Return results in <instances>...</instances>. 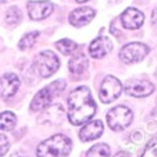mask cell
Instances as JSON below:
<instances>
[{"label":"cell","instance_id":"obj_1","mask_svg":"<svg viewBox=\"0 0 157 157\" xmlns=\"http://www.w3.org/2000/svg\"><path fill=\"white\" fill-rule=\"evenodd\" d=\"M96 113V102L89 88L80 86L68 97V119L72 124L80 126L92 119Z\"/></svg>","mask_w":157,"mask_h":157},{"label":"cell","instance_id":"obj_2","mask_svg":"<svg viewBox=\"0 0 157 157\" xmlns=\"http://www.w3.org/2000/svg\"><path fill=\"white\" fill-rule=\"evenodd\" d=\"M72 149V141L64 135H54L42 141L37 148L38 157H67Z\"/></svg>","mask_w":157,"mask_h":157},{"label":"cell","instance_id":"obj_3","mask_svg":"<svg viewBox=\"0 0 157 157\" xmlns=\"http://www.w3.org/2000/svg\"><path fill=\"white\" fill-rule=\"evenodd\" d=\"M66 89V81L64 80H56L48 86L41 89L36 96H34L32 104H30V109L33 111H39L43 110L50 105V102L52 101V98L58 96L59 93H62Z\"/></svg>","mask_w":157,"mask_h":157},{"label":"cell","instance_id":"obj_4","mask_svg":"<svg viewBox=\"0 0 157 157\" xmlns=\"http://www.w3.org/2000/svg\"><path fill=\"white\" fill-rule=\"evenodd\" d=\"M34 68L42 77H50L59 68V59L52 51H42L34 59Z\"/></svg>","mask_w":157,"mask_h":157},{"label":"cell","instance_id":"obj_5","mask_svg":"<svg viewBox=\"0 0 157 157\" xmlns=\"http://www.w3.org/2000/svg\"><path fill=\"white\" fill-rule=\"evenodd\" d=\"M132 122V111L123 105L115 106L107 113V124L113 131H122Z\"/></svg>","mask_w":157,"mask_h":157},{"label":"cell","instance_id":"obj_6","mask_svg":"<svg viewBox=\"0 0 157 157\" xmlns=\"http://www.w3.org/2000/svg\"><path fill=\"white\" fill-rule=\"evenodd\" d=\"M148 52H149V48L144 43L134 42L122 47L119 56L122 59V62L127 63V64H132V63H137L143 60Z\"/></svg>","mask_w":157,"mask_h":157},{"label":"cell","instance_id":"obj_7","mask_svg":"<svg viewBox=\"0 0 157 157\" xmlns=\"http://www.w3.org/2000/svg\"><path fill=\"white\" fill-rule=\"evenodd\" d=\"M122 92L121 81L114 76H106L102 81L101 89H100V100L104 104H110L114 100L119 97Z\"/></svg>","mask_w":157,"mask_h":157},{"label":"cell","instance_id":"obj_8","mask_svg":"<svg viewBox=\"0 0 157 157\" xmlns=\"http://www.w3.org/2000/svg\"><path fill=\"white\" fill-rule=\"evenodd\" d=\"M124 90L128 96L141 98L149 96L155 90V86L151 81L143 80V78H131V80L126 82Z\"/></svg>","mask_w":157,"mask_h":157},{"label":"cell","instance_id":"obj_9","mask_svg":"<svg viewBox=\"0 0 157 157\" xmlns=\"http://www.w3.org/2000/svg\"><path fill=\"white\" fill-rule=\"evenodd\" d=\"M20 86V78L14 73H6L0 77V97L11 98L16 94Z\"/></svg>","mask_w":157,"mask_h":157},{"label":"cell","instance_id":"obj_10","mask_svg":"<svg viewBox=\"0 0 157 157\" xmlns=\"http://www.w3.org/2000/svg\"><path fill=\"white\" fill-rule=\"evenodd\" d=\"M122 24L126 29H139L144 22V14L136 8H127L121 16Z\"/></svg>","mask_w":157,"mask_h":157},{"label":"cell","instance_id":"obj_11","mask_svg":"<svg viewBox=\"0 0 157 157\" xmlns=\"http://www.w3.org/2000/svg\"><path fill=\"white\" fill-rule=\"evenodd\" d=\"M52 4L50 2H29L28 11L32 20H43L52 12Z\"/></svg>","mask_w":157,"mask_h":157},{"label":"cell","instance_id":"obj_12","mask_svg":"<svg viewBox=\"0 0 157 157\" xmlns=\"http://www.w3.org/2000/svg\"><path fill=\"white\" fill-rule=\"evenodd\" d=\"M113 48V43L109 38L106 37H98L94 41H92L89 46V52L94 59H100L107 55Z\"/></svg>","mask_w":157,"mask_h":157},{"label":"cell","instance_id":"obj_13","mask_svg":"<svg viewBox=\"0 0 157 157\" xmlns=\"http://www.w3.org/2000/svg\"><path fill=\"white\" fill-rule=\"evenodd\" d=\"M94 11L89 7H82L77 8L75 11H72L70 14V22L73 26H82L92 21V18L94 17Z\"/></svg>","mask_w":157,"mask_h":157},{"label":"cell","instance_id":"obj_14","mask_svg":"<svg viewBox=\"0 0 157 157\" xmlns=\"http://www.w3.org/2000/svg\"><path fill=\"white\" fill-rule=\"evenodd\" d=\"M102 131H104V124L101 121H93L90 123L84 126L80 131V139L81 141H92L100 137Z\"/></svg>","mask_w":157,"mask_h":157},{"label":"cell","instance_id":"obj_15","mask_svg":"<svg viewBox=\"0 0 157 157\" xmlns=\"http://www.w3.org/2000/svg\"><path fill=\"white\" fill-rule=\"evenodd\" d=\"M63 119H64V109L60 105H52L46 109L39 122L50 124H59L63 122Z\"/></svg>","mask_w":157,"mask_h":157},{"label":"cell","instance_id":"obj_16","mask_svg":"<svg viewBox=\"0 0 157 157\" xmlns=\"http://www.w3.org/2000/svg\"><path fill=\"white\" fill-rule=\"evenodd\" d=\"M86 67H88V59L82 52L73 55L70 60V64H68V68H70V71L73 75H81L86 70Z\"/></svg>","mask_w":157,"mask_h":157},{"label":"cell","instance_id":"obj_17","mask_svg":"<svg viewBox=\"0 0 157 157\" xmlns=\"http://www.w3.org/2000/svg\"><path fill=\"white\" fill-rule=\"evenodd\" d=\"M16 124V115L11 111H4L0 114V130L11 131Z\"/></svg>","mask_w":157,"mask_h":157},{"label":"cell","instance_id":"obj_18","mask_svg":"<svg viewBox=\"0 0 157 157\" xmlns=\"http://www.w3.org/2000/svg\"><path fill=\"white\" fill-rule=\"evenodd\" d=\"M110 148L106 144H96L88 151L86 157H109Z\"/></svg>","mask_w":157,"mask_h":157},{"label":"cell","instance_id":"obj_19","mask_svg":"<svg viewBox=\"0 0 157 157\" xmlns=\"http://www.w3.org/2000/svg\"><path fill=\"white\" fill-rule=\"evenodd\" d=\"M56 48L64 55H70L77 48V45L71 39H60L56 42Z\"/></svg>","mask_w":157,"mask_h":157},{"label":"cell","instance_id":"obj_20","mask_svg":"<svg viewBox=\"0 0 157 157\" xmlns=\"http://www.w3.org/2000/svg\"><path fill=\"white\" fill-rule=\"evenodd\" d=\"M38 36H39L38 32H32V33L25 34V36L21 38V41H20L18 47L21 48V50H29V48L33 47V45L36 43V39L38 38Z\"/></svg>","mask_w":157,"mask_h":157},{"label":"cell","instance_id":"obj_21","mask_svg":"<svg viewBox=\"0 0 157 157\" xmlns=\"http://www.w3.org/2000/svg\"><path fill=\"white\" fill-rule=\"evenodd\" d=\"M6 21L9 25H16L21 21V13H20L17 7H12L8 9V12L6 14Z\"/></svg>","mask_w":157,"mask_h":157},{"label":"cell","instance_id":"obj_22","mask_svg":"<svg viewBox=\"0 0 157 157\" xmlns=\"http://www.w3.org/2000/svg\"><path fill=\"white\" fill-rule=\"evenodd\" d=\"M141 157H157V137L149 141Z\"/></svg>","mask_w":157,"mask_h":157},{"label":"cell","instance_id":"obj_23","mask_svg":"<svg viewBox=\"0 0 157 157\" xmlns=\"http://www.w3.org/2000/svg\"><path fill=\"white\" fill-rule=\"evenodd\" d=\"M8 148H9V141L7 139V136L0 134V156L6 155L8 152Z\"/></svg>","mask_w":157,"mask_h":157},{"label":"cell","instance_id":"obj_24","mask_svg":"<svg viewBox=\"0 0 157 157\" xmlns=\"http://www.w3.org/2000/svg\"><path fill=\"white\" fill-rule=\"evenodd\" d=\"M152 22H153V25L157 26V7L153 9V12H152Z\"/></svg>","mask_w":157,"mask_h":157},{"label":"cell","instance_id":"obj_25","mask_svg":"<svg viewBox=\"0 0 157 157\" xmlns=\"http://www.w3.org/2000/svg\"><path fill=\"white\" fill-rule=\"evenodd\" d=\"M114 157H131V156L128 153H126V152H118Z\"/></svg>","mask_w":157,"mask_h":157},{"label":"cell","instance_id":"obj_26","mask_svg":"<svg viewBox=\"0 0 157 157\" xmlns=\"http://www.w3.org/2000/svg\"><path fill=\"white\" fill-rule=\"evenodd\" d=\"M12 157H25V156H21V153H14Z\"/></svg>","mask_w":157,"mask_h":157},{"label":"cell","instance_id":"obj_27","mask_svg":"<svg viewBox=\"0 0 157 157\" xmlns=\"http://www.w3.org/2000/svg\"><path fill=\"white\" fill-rule=\"evenodd\" d=\"M76 3H85V2H88V0H75Z\"/></svg>","mask_w":157,"mask_h":157},{"label":"cell","instance_id":"obj_28","mask_svg":"<svg viewBox=\"0 0 157 157\" xmlns=\"http://www.w3.org/2000/svg\"><path fill=\"white\" fill-rule=\"evenodd\" d=\"M8 2H11V0H0V3H8Z\"/></svg>","mask_w":157,"mask_h":157},{"label":"cell","instance_id":"obj_29","mask_svg":"<svg viewBox=\"0 0 157 157\" xmlns=\"http://www.w3.org/2000/svg\"><path fill=\"white\" fill-rule=\"evenodd\" d=\"M156 77H157V70H156Z\"/></svg>","mask_w":157,"mask_h":157}]
</instances>
